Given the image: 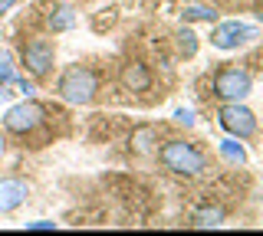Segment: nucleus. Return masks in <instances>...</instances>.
Returning a JSON list of instances; mask_svg holds the SVG:
<instances>
[{"instance_id": "f257e3e1", "label": "nucleus", "mask_w": 263, "mask_h": 236, "mask_svg": "<svg viewBox=\"0 0 263 236\" xmlns=\"http://www.w3.org/2000/svg\"><path fill=\"white\" fill-rule=\"evenodd\" d=\"M99 85H102V79H99L96 69L69 66L60 76V82H56V92H60V99L69 102V105H89L99 95Z\"/></svg>"}, {"instance_id": "f03ea898", "label": "nucleus", "mask_w": 263, "mask_h": 236, "mask_svg": "<svg viewBox=\"0 0 263 236\" xmlns=\"http://www.w3.org/2000/svg\"><path fill=\"white\" fill-rule=\"evenodd\" d=\"M158 161H161L164 170H171V174H178V177H197L208 167V158L187 141H168L158 151Z\"/></svg>"}, {"instance_id": "7ed1b4c3", "label": "nucleus", "mask_w": 263, "mask_h": 236, "mask_svg": "<svg viewBox=\"0 0 263 236\" xmlns=\"http://www.w3.org/2000/svg\"><path fill=\"white\" fill-rule=\"evenodd\" d=\"M23 66H27V72L36 82H43V79H49V72H53V62H56V43L46 36H33L23 43Z\"/></svg>"}, {"instance_id": "20e7f679", "label": "nucleus", "mask_w": 263, "mask_h": 236, "mask_svg": "<svg viewBox=\"0 0 263 236\" xmlns=\"http://www.w3.org/2000/svg\"><path fill=\"white\" fill-rule=\"evenodd\" d=\"M250 89H253L250 72H243L237 66H224L214 76V95H217L220 102H243L247 95H250Z\"/></svg>"}, {"instance_id": "39448f33", "label": "nucleus", "mask_w": 263, "mask_h": 236, "mask_svg": "<svg viewBox=\"0 0 263 236\" xmlns=\"http://www.w3.org/2000/svg\"><path fill=\"white\" fill-rule=\"evenodd\" d=\"M220 125H224V132L227 135H234V138H253L257 135V115H253L250 109H243L240 102H227L224 109H220Z\"/></svg>"}, {"instance_id": "423d86ee", "label": "nucleus", "mask_w": 263, "mask_h": 236, "mask_svg": "<svg viewBox=\"0 0 263 236\" xmlns=\"http://www.w3.org/2000/svg\"><path fill=\"white\" fill-rule=\"evenodd\" d=\"M40 125H43V109L36 102H20L13 109H7V115H4V128L10 135H30Z\"/></svg>"}, {"instance_id": "0eeeda50", "label": "nucleus", "mask_w": 263, "mask_h": 236, "mask_svg": "<svg viewBox=\"0 0 263 236\" xmlns=\"http://www.w3.org/2000/svg\"><path fill=\"white\" fill-rule=\"evenodd\" d=\"M253 36H257L253 27H247V23H240V20H227V23H220V27H214L211 46H217V50H237V46L250 43Z\"/></svg>"}, {"instance_id": "6e6552de", "label": "nucleus", "mask_w": 263, "mask_h": 236, "mask_svg": "<svg viewBox=\"0 0 263 236\" xmlns=\"http://www.w3.org/2000/svg\"><path fill=\"white\" fill-rule=\"evenodd\" d=\"M27 194H30L27 181H20V177H0V213L16 210L27 200Z\"/></svg>"}, {"instance_id": "1a4fd4ad", "label": "nucleus", "mask_w": 263, "mask_h": 236, "mask_svg": "<svg viewBox=\"0 0 263 236\" xmlns=\"http://www.w3.org/2000/svg\"><path fill=\"white\" fill-rule=\"evenodd\" d=\"M122 85L132 89V92H145V89L152 85V72H148L145 62H128V66H122Z\"/></svg>"}, {"instance_id": "9d476101", "label": "nucleus", "mask_w": 263, "mask_h": 236, "mask_svg": "<svg viewBox=\"0 0 263 236\" xmlns=\"http://www.w3.org/2000/svg\"><path fill=\"white\" fill-rule=\"evenodd\" d=\"M224 223V210L220 207H201L194 213V226H201V230H208V226H220Z\"/></svg>"}, {"instance_id": "9b49d317", "label": "nucleus", "mask_w": 263, "mask_h": 236, "mask_svg": "<svg viewBox=\"0 0 263 236\" xmlns=\"http://www.w3.org/2000/svg\"><path fill=\"white\" fill-rule=\"evenodd\" d=\"M72 23H76V13H72L69 7H56V10L49 13V30H53V33H63Z\"/></svg>"}, {"instance_id": "f8f14e48", "label": "nucleus", "mask_w": 263, "mask_h": 236, "mask_svg": "<svg viewBox=\"0 0 263 236\" xmlns=\"http://www.w3.org/2000/svg\"><path fill=\"white\" fill-rule=\"evenodd\" d=\"M220 154H224L227 161H237V164H243L247 161V151H243V144H240V138H234L230 135L224 144H220Z\"/></svg>"}, {"instance_id": "ddd939ff", "label": "nucleus", "mask_w": 263, "mask_h": 236, "mask_svg": "<svg viewBox=\"0 0 263 236\" xmlns=\"http://www.w3.org/2000/svg\"><path fill=\"white\" fill-rule=\"evenodd\" d=\"M178 53L181 56H187V59H191V56L197 53V36H194V30H178Z\"/></svg>"}, {"instance_id": "4468645a", "label": "nucleus", "mask_w": 263, "mask_h": 236, "mask_svg": "<svg viewBox=\"0 0 263 236\" xmlns=\"http://www.w3.org/2000/svg\"><path fill=\"white\" fill-rule=\"evenodd\" d=\"M184 20H204V23H211V20H217V10H214V7L191 4V7H184Z\"/></svg>"}, {"instance_id": "2eb2a0df", "label": "nucleus", "mask_w": 263, "mask_h": 236, "mask_svg": "<svg viewBox=\"0 0 263 236\" xmlns=\"http://www.w3.org/2000/svg\"><path fill=\"white\" fill-rule=\"evenodd\" d=\"M10 85H16V72L10 66V59L4 56V62H0V89H10Z\"/></svg>"}, {"instance_id": "dca6fc26", "label": "nucleus", "mask_w": 263, "mask_h": 236, "mask_svg": "<svg viewBox=\"0 0 263 236\" xmlns=\"http://www.w3.org/2000/svg\"><path fill=\"white\" fill-rule=\"evenodd\" d=\"M175 121H181V125L191 128V125H194V112H191V109H178V112H175Z\"/></svg>"}, {"instance_id": "f3484780", "label": "nucleus", "mask_w": 263, "mask_h": 236, "mask_svg": "<svg viewBox=\"0 0 263 236\" xmlns=\"http://www.w3.org/2000/svg\"><path fill=\"white\" fill-rule=\"evenodd\" d=\"M56 223H49V220H36V223H27V230H53Z\"/></svg>"}, {"instance_id": "a211bd4d", "label": "nucleus", "mask_w": 263, "mask_h": 236, "mask_svg": "<svg viewBox=\"0 0 263 236\" xmlns=\"http://www.w3.org/2000/svg\"><path fill=\"white\" fill-rule=\"evenodd\" d=\"M13 7H16V0H0V17H4L7 10H13Z\"/></svg>"}, {"instance_id": "6ab92c4d", "label": "nucleus", "mask_w": 263, "mask_h": 236, "mask_svg": "<svg viewBox=\"0 0 263 236\" xmlns=\"http://www.w3.org/2000/svg\"><path fill=\"white\" fill-rule=\"evenodd\" d=\"M4 151H7V138L0 135V158H4Z\"/></svg>"}]
</instances>
